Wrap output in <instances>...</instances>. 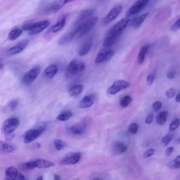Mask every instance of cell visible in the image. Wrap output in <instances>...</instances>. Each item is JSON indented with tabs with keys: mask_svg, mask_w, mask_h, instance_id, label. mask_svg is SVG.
Segmentation results:
<instances>
[{
	"mask_svg": "<svg viewBox=\"0 0 180 180\" xmlns=\"http://www.w3.org/2000/svg\"><path fill=\"white\" fill-rule=\"evenodd\" d=\"M154 152H155V151L153 149H148V150L146 151L145 152L143 157H144V158H149L153 155Z\"/></svg>",
	"mask_w": 180,
	"mask_h": 180,
	"instance_id": "obj_43",
	"label": "cell"
},
{
	"mask_svg": "<svg viewBox=\"0 0 180 180\" xmlns=\"http://www.w3.org/2000/svg\"><path fill=\"white\" fill-rule=\"evenodd\" d=\"M92 42L91 41H89L86 42L81 47L79 51V54L80 56L86 55L88 53L91 48Z\"/></svg>",
	"mask_w": 180,
	"mask_h": 180,
	"instance_id": "obj_30",
	"label": "cell"
},
{
	"mask_svg": "<svg viewBox=\"0 0 180 180\" xmlns=\"http://www.w3.org/2000/svg\"><path fill=\"white\" fill-rule=\"evenodd\" d=\"M113 152L116 154H121L125 152L128 149V146L122 142L117 141L114 142L112 146Z\"/></svg>",
	"mask_w": 180,
	"mask_h": 180,
	"instance_id": "obj_20",
	"label": "cell"
},
{
	"mask_svg": "<svg viewBox=\"0 0 180 180\" xmlns=\"http://www.w3.org/2000/svg\"><path fill=\"white\" fill-rule=\"evenodd\" d=\"M16 149V147L14 145L5 143L1 141L0 142V153L4 154L10 153Z\"/></svg>",
	"mask_w": 180,
	"mask_h": 180,
	"instance_id": "obj_21",
	"label": "cell"
},
{
	"mask_svg": "<svg viewBox=\"0 0 180 180\" xmlns=\"http://www.w3.org/2000/svg\"><path fill=\"white\" fill-rule=\"evenodd\" d=\"M25 177L18 170L14 167L6 168L5 179L7 180H24Z\"/></svg>",
	"mask_w": 180,
	"mask_h": 180,
	"instance_id": "obj_11",
	"label": "cell"
},
{
	"mask_svg": "<svg viewBox=\"0 0 180 180\" xmlns=\"http://www.w3.org/2000/svg\"><path fill=\"white\" fill-rule=\"evenodd\" d=\"M43 179V177L42 176H40L39 177H38L36 179L37 180H42Z\"/></svg>",
	"mask_w": 180,
	"mask_h": 180,
	"instance_id": "obj_54",
	"label": "cell"
},
{
	"mask_svg": "<svg viewBox=\"0 0 180 180\" xmlns=\"http://www.w3.org/2000/svg\"><path fill=\"white\" fill-rule=\"evenodd\" d=\"M58 72V68L56 65L52 64L49 65L44 70V75L48 78H52L54 77Z\"/></svg>",
	"mask_w": 180,
	"mask_h": 180,
	"instance_id": "obj_24",
	"label": "cell"
},
{
	"mask_svg": "<svg viewBox=\"0 0 180 180\" xmlns=\"http://www.w3.org/2000/svg\"><path fill=\"white\" fill-rule=\"evenodd\" d=\"M94 12L92 9L85 10L76 17L73 23V26L77 29L92 18Z\"/></svg>",
	"mask_w": 180,
	"mask_h": 180,
	"instance_id": "obj_6",
	"label": "cell"
},
{
	"mask_svg": "<svg viewBox=\"0 0 180 180\" xmlns=\"http://www.w3.org/2000/svg\"><path fill=\"white\" fill-rule=\"evenodd\" d=\"M114 51L103 49L100 51L97 55L95 62L96 63L106 62L114 56Z\"/></svg>",
	"mask_w": 180,
	"mask_h": 180,
	"instance_id": "obj_12",
	"label": "cell"
},
{
	"mask_svg": "<svg viewBox=\"0 0 180 180\" xmlns=\"http://www.w3.org/2000/svg\"><path fill=\"white\" fill-rule=\"evenodd\" d=\"M54 144L55 149L58 151L62 150L66 146V143L62 140L58 139L54 140Z\"/></svg>",
	"mask_w": 180,
	"mask_h": 180,
	"instance_id": "obj_36",
	"label": "cell"
},
{
	"mask_svg": "<svg viewBox=\"0 0 180 180\" xmlns=\"http://www.w3.org/2000/svg\"><path fill=\"white\" fill-rule=\"evenodd\" d=\"M139 129L138 126L135 123L130 124L128 128V131L133 134H135L138 132Z\"/></svg>",
	"mask_w": 180,
	"mask_h": 180,
	"instance_id": "obj_39",
	"label": "cell"
},
{
	"mask_svg": "<svg viewBox=\"0 0 180 180\" xmlns=\"http://www.w3.org/2000/svg\"><path fill=\"white\" fill-rule=\"evenodd\" d=\"M34 23H29L25 24L22 26V29L25 31H31L34 26Z\"/></svg>",
	"mask_w": 180,
	"mask_h": 180,
	"instance_id": "obj_42",
	"label": "cell"
},
{
	"mask_svg": "<svg viewBox=\"0 0 180 180\" xmlns=\"http://www.w3.org/2000/svg\"><path fill=\"white\" fill-rule=\"evenodd\" d=\"M83 89V86L81 84H78L71 87L68 93L71 96L76 97L82 93Z\"/></svg>",
	"mask_w": 180,
	"mask_h": 180,
	"instance_id": "obj_29",
	"label": "cell"
},
{
	"mask_svg": "<svg viewBox=\"0 0 180 180\" xmlns=\"http://www.w3.org/2000/svg\"><path fill=\"white\" fill-rule=\"evenodd\" d=\"M18 168L20 171H26L33 169L35 168L34 160L26 162H21L19 164Z\"/></svg>",
	"mask_w": 180,
	"mask_h": 180,
	"instance_id": "obj_28",
	"label": "cell"
},
{
	"mask_svg": "<svg viewBox=\"0 0 180 180\" xmlns=\"http://www.w3.org/2000/svg\"><path fill=\"white\" fill-rule=\"evenodd\" d=\"M74 0H55L49 8L50 12L54 13L60 11L67 3L72 2Z\"/></svg>",
	"mask_w": 180,
	"mask_h": 180,
	"instance_id": "obj_18",
	"label": "cell"
},
{
	"mask_svg": "<svg viewBox=\"0 0 180 180\" xmlns=\"http://www.w3.org/2000/svg\"><path fill=\"white\" fill-rule=\"evenodd\" d=\"M176 94V91L174 88H171L169 89L166 93V95L168 98H173Z\"/></svg>",
	"mask_w": 180,
	"mask_h": 180,
	"instance_id": "obj_41",
	"label": "cell"
},
{
	"mask_svg": "<svg viewBox=\"0 0 180 180\" xmlns=\"http://www.w3.org/2000/svg\"><path fill=\"white\" fill-rule=\"evenodd\" d=\"M28 43L29 41L27 39H24L20 41L16 45L7 50V55L12 56L20 53L26 48Z\"/></svg>",
	"mask_w": 180,
	"mask_h": 180,
	"instance_id": "obj_14",
	"label": "cell"
},
{
	"mask_svg": "<svg viewBox=\"0 0 180 180\" xmlns=\"http://www.w3.org/2000/svg\"><path fill=\"white\" fill-rule=\"evenodd\" d=\"M81 157L80 152L70 153L60 160V164L62 165L75 164L80 160Z\"/></svg>",
	"mask_w": 180,
	"mask_h": 180,
	"instance_id": "obj_10",
	"label": "cell"
},
{
	"mask_svg": "<svg viewBox=\"0 0 180 180\" xmlns=\"http://www.w3.org/2000/svg\"><path fill=\"white\" fill-rule=\"evenodd\" d=\"M85 69V65L82 61L77 59L73 60L70 62L67 68L68 74L74 75L83 71Z\"/></svg>",
	"mask_w": 180,
	"mask_h": 180,
	"instance_id": "obj_5",
	"label": "cell"
},
{
	"mask_svg": "<svg viewBox=\"0 0 180 180\" xmlns=\"http://www.w3.org/2000/svg\"><path fill=\"white\" fill-rule=\"evenodd\" d=\"M121 34H111L107 35L103 43L105 47H109L113 44L118 39Z\"/></svg>",
	"mask_w": 180,
	"mask_h": 180,
	"instance_id": "obj_26",
	"label": "cell"
},
{
	"mask_svg": "<svg viewBox=\"0 0 180 180\" xmlns=\"http://www.w3.org/2000/svg\"><path fill=\"white\" fill-rule=\"evenodd\" d=\"M77 34L76 31H75L73 32L67 33L65 35L62 37L58 42V44L60 46H64L71 42L74 39Z\"/></svg>",
	"mask_w": 180,
	"mask_h": 180,
	"instance_id": "obj_23",
	"label": "cell"
},
{
	"mask_svg": "<svg viewBox=\"0 0 180 180\" xmlns=\"http://www.w3.org/2000/svg\"><path fill=\"white\" fill-rule=\"evenodd\" d=\"M130 20V19L128 17L122 19L108 30L107 35L122 34V31L128 25Z\"/></svg>",
	"mask_w": 180,
	"mask_h": 180,
	"instance_id": "obj_7",
	"label": "cell"
},
{
	"mask_svg": "<svg viewBox=\"0 0 180 180\" xmlns=\"http://www.w3.org/2000/svg\"><path fill=\"white\" fill-rule=\"evenodd\" d=\"M177 142L178 143L180 144V137H179L177 140Z\"/></svg>",
	"mask_w": 180,
	"mask_h": 180,
	"instance_id": "obj_55",
	"label": "cell"
},
{
	"mask_svg": "<svg viewBox=\"0 0 180 180\" xmlns=\"http://www.w3.org/2000/svg\"><path fill=\"white\" fill-rule=\"evenodd\" d=\"M180 29V19L172 25L170 30L173 31H176Z\"/></svg>",
	"mask_w": 180,
	"mask_h": 180,
	"instance_id": "obj_44",
	"label": "cell"
},
{
	"mask_svg": "<svg viewBox=\"0 0 180 180\" xmlns=\"http://www.w3.org/2000/svg\"><path fill=\"white\" fill-rule=\"evenodd\" d=\"M35 168H50L55 165L54 162L43 159L34 160Z\"/></svg>",
	"mask_w": 180,
	"mask_h": 180,
	"instance_id": "obj_22",
	"label": "cell"
},
{
	"mask_svg": "<svg viewBox=\"0 0 180 180\" xmlns=\"http://www.w3.org/2000/svg\"><path fill=\"white\" fill-rule=\"evenodd\" d=\"M132 101L131 97L128 95L124 96L120 101V104L122 107L126 108L128 106Z\"/></svg>",
	"mask_w": 180,
	"mask_h": 180,
	"instance_id": "obj_37",
	"label": "cell"
},
{
	"mask_svg": "<svg viewBox=\"0 0 180 180\" xmlns=\"http://www.w3.org/2000/svg\"><path fill=\"white\" fill-rule=\"evenodd\" d=\"M162 106V103L159 101H156L153 105V107L155 110H158L161 108Z\"/></svg>",
	"mask_w": 180,
	"mask_h": 180,
	"instance_id": "obj_46",
	"label": "cell"
},
{
	"mask_svg": "<svg viewBox=\"0 0 180 180\" xmlns=\"http://www.w3.org/2000/svg\"><path fill=\"white\" fill-rule=\"evenodd\" d=\"M149 0H138L127 11L126 16L127 17L138 14L147 5Z\"/></svg>",
	"mask_w": 180,
	"mask_h": 180,
	"instance_id": "obj_8",
	"label": "cell"
},
{
	"mask_svg": "<svg viewBox=\"0 0 180 180\" xmlns=\"http://www.w3.org/2000/svg\"><path fill=\"white\" fill-rule=\"evenodd\" d=\"M174 135L173 134H169L166 135L162 138V145L164 146H166L168 145L169 143L171 141V140L173 139Z\"/></svg>",
	"mask_w": 180,
	"mask_h": 180,
	"instance_id": "obj_38",
	"label": "cell"
},
{
	"mask_svg": "<svg viewBox=\"0 0 180 180\" xmlns=\"http://www.w3.org/2000/svg\"><path fill=\"white\" fill-rule=\"evenodd\" d=\"M154 115L153 113H151L149 115L148 117L146 119L145 122L147 124H150L152 123Z\"/></svg>",
	"mask_w": 180,
	"mask_h": 180,
	"instance_id": "obj_49",
	"label": "cell"
},
{
	"mask_svg": "<svg viewBox=\"0 0 180 180\" xmlns=\"http://www.w3.org/2000/svg\"><path fill=\"white\" fill-rule=\"evenodd\" d=\"M154 78H155V76L154 74L149 75L147 78V82L148 84L149 85H151V84H152L154 82Z\"/></svg>",
	"mask_w": 180,
	"mask_h": 180,
	"instance_id": "obj_45",
	"label": "cell"
},
{
	"mask_svg": "<svg viewBox=\"0 0 180 180\" xmlns=\"http://www.w3.org/2000/svg\"><path fill=\"white\" fill-rule=\"evenodd\" d=\"M95 101V96L93 95H88L84 97L79 102L78 107L81 108H87L90 107Z\"/></svg>",
	"mask_w": 180,
	"mask_h": 180,
	"instance_id": "obj_19",
	"label": "cell"
},
{
	"mask_svg": "<svg viewBox=\"0 0 180 180\" xmlns=\"http://www.w3.org/2000/svg\"><path fill=\"white\" fill-rule=\"evenodd\" d=\"M149 47V45H145L143 46L140 50L138 56V61L139 64H142L144 62L145 59V54L147 52Z\"/></svg>",
	"mask_w": 180,
	"mask_h": 180,
	"instance_id": "obj_32",
	"label": "cell"
},
{
	"mask_svg": "<svg viewBox=\"0 0 180 180\" xmlns=\"http://www.w3.org/2000/svg\"><path fill=\"white\" fill-rule=\"evenodd\" d=\"M86 128V124L84 122L76 124L67 127V130L71 134L80 135L84 133Z\"/></svg>",
	"mask_w": 180,
	"mask_h": 180,
	"instance_id": "obj_16",
	"label": "cell"
},
{
	"mask_svg": "<svg viewBox=\"0 0 180 180\" xmlns=\"http://www.w3.org/2000/svg\"><path fill=\"white\" fill-rule=\"evenodd\" d=\"M68 16L67 14H65L62 17L59 21L55 24L52 25L49 29L48 33H56L59 31L65 26L66 22L67 17Z\"/></svg>",
	"mask_w": 180,
	"mask_h": 180,
	"instance_id": "obj_17",
	"label": "cell"
},
{
	"mask_svg": "<svg viewBox=\"0 0 180 180\" xmlns=\"http://www.w3.org/2000/svg\"><path fill=\"white\" fill-rule=\"evenodd\" d=\"M41 71L39 66L33 67L23 75L22 79V83L26 86L30 85L39 76Z\"/></svg>",
	"mask_w": 180,
	"mask_h": 180,
	"instance_id": "obj_2",
	"label": "cell"
},
{
	"mask_svg": "<svg viewBox=\"0 0 180 180\" xmlns=\"http://www.w3.org/2000/svg\"><path fill=\"white\" fill-rule=\"evenodd\" d=\"M15 134L13 133L5 135V141H11L15 138Z\"/></svg>",
	"mask_w": 180,
	"mask_h": 180,
	"instance_id": "obj_47",
	"label": "cell"
},
{
	"mask_svg": "<svg viewBox=\"0 0 180 180\" xmlns=\"http://www.w3.org/2000/svg\"><path fill=\"white\" fill-rule=\"evenodd\" d=\"M168 111H164L159 113L157 117V122L159 125H162L164 124L168 117Z\"/></svg>",
	"mask_w": 180,
	"mask_h": 180,
	"instance_id": "obj_33",
	"label": "cell"
},
{
	"mask_svg": "<svg viewBox=\"0 0 180 180\" xmlns=\"http://www.w3.org/2000/svg\"><path fill=\"white\" fill-rule=\"evenodd\" d=\"M34 146L35 147H36V148H39L41 147V144H39V143H35Z\"/></svg>",
	"mask_w": 180,
	"mask_h": 180,
	"instance_id": "obj_52",
	"label": "cell"
},
{
	"mask_svg": "<svg viewBox=\"0 0 180 180\" xmlns=\"http://www.w3.org/2000/svg\"><path fill=\"white\" fill-rule=\"evenodd\" d=\"M46 126H39L37 128L27 131L23 135V141L25 144H28L34 141L43 133Z\"/></svg>",
	"mask_w": 180,
	"mask_h": 180,
	"instance_id": "obj_4",
	"label": "cell"
},
{
	"mask_svg": "<svg viewBox=\"0 0 180 180\" xmlns=\"http://www.w3.org/2000/svg\"><path fill=\"white\" fill-rule=\"evenodd\" d=\"M54 178H55V180H60V176H59L58 175H55V176H54Z\"/></svg>",
	"mask_w": 180,
	"mask_h": 180,
	"instance_id": "obj_53",
	"label": "cell"
},
{
	"mask_svg": "<svg viewBox=\"0 0 180 180\" xmlns=\"http://www.w3.org/2000/svg\"><path fill=\"white\" fill-rule=\"evenodd\" d=\"M176 73L175 71H170L168 73L167 75V77L168 79H174L176 75Z\"/></svg>",
	"mask_w": 180,
	"mask_h": 180,
	"instance_id": "obj_48",
	"label": "cell"
},
{
	"mask_svg": "<svg viewBox=\"0 0 180 180\" xmlns=\"http://www.w3.org/2000/svg\"><path fill=\"white\" fill-rule=\"evenodd\" d=\"M3 68V64L1 63V65H0V68H1V69Z\"/></svg>",
	"mask_w": 180,
	"mask_h": 180,
	"instance_id": "obj_56",
	"label": "cell"
},
{
	"mask_svg": "<svg viewBox=\"0 0 180 180\" xmlns=\"http://www.w3.org/2000/svg\"><path fill=\"white\" fill-rule=\"evenodd\" d=\"M176 102H180V93H179V94H178V95L176 97Z\"/></svg>",
	"mask_w": 180,
	"mask_h": 180,
	"instance_id": "obj_51",
	"label": "cell"
},
{
	"mask_svg": "<svg viewBox=\"0 0 180 180\" xmlns=\"http://www.w3.org/2000/svg\"><path fill=\"white\" fill-rule=\"evenodd\" d=\"M130 84L127 81L124 80L116 81L108 89L107 92L110 95H115L120 91L128 88Z\"/></svg>",
	"mask_w": 180,
	"mask_h": 180,
	"instance_id": "obj_9",
	"label": "cell"
},
{
	"mask_svg": "<svg viewBox=\"0 0 180 180\" xmlns=\"http://www.w3.org/2000/svg\"><path fill=\"white\" fill-rule=\"evenodd\" d=\"M72 115V113L71 111H64L59 114L56 119L60 121H66L69 119Z\"/></svg>",
	"mask_w": 180,
	"mask_h": 180,
	"instance_id": "obj_34",
	"label": "cell"
},
{
	"mask_svg": "<svg viewBox=\"0 0 180 180\" xmlns=\"http://www.w3.org/2000/svg\"><path fill=\"white\" fill-rule=\"evenodd\" d=\"M180 123L179 119H175L170 125L169 130L170 131H174L179 126Z\"/></svg>",
	"mask_w": 180,
	"mask_h": 180,
	"instance_id": "obj_40",
	"label": "cell"
},
{
	"mask_svg": "<svg viewBox=\"0 0 180 180\" xmlns=\"http://www.w3.org/2000/svg\"><path fill=\"white\" fill-rule=\"evenodd\" d=\"M50 24V22L47 20H43L34 23L33 29L30 31L29 35L30 36L39 34L47 28Z\"/></svg>",
	"mask_w": 180,
	"mask_h": 180,
	"instance_id": "obj_13",
	"label": "cell"
},
{
	"mask_svg": "<svg viewBox=\"0 0 180 180\" xmlns=\"http://www.w3.org/2000/svg\"><path fill=\"white\" fill-rule=\"evenodd\" d=\"M98 20V17L95 16L92 17L84 24L76 29L75 31L79 38L83 37L86 35L96 24Z\"/></svg>",
	"mask_w": 180,
	"mask_h": 180,
	"instance_id": "obj_1",
	"label": "cell"
},
{
	"mask_svg": "<svg viewBox=\"0 0 180 180\" xmlns=\"http://www.w3.org/2000/svg\"><path fill=\"white\" fill-rule=\"evenodd\" d=\"M18 99H14L11 100L3 109V112L7 113L15 110L19 104Z\"/></svg>",
	"mask_w": 180,
	"mask_h": 180,
	"instance_id": "obj_27",
	"label": "cell"
},
{
	"mask_svg": "<svg viewBox=\"0 0 180 180\" xmlns=\"http://www.w3.org/2000/svg\"><path fill=\"white\" fill-rule=\"evenodd\" d=\"M20 122L17 118H14L4 121L1 127V132L5 135L12 133L18 127Z\"/></svg>",
	"mask_w": 180,
	"mask_h": 180,
	"instance_id": "obj_3",
	"label": "cell"
},
{
	"mask_svg": "<svg viewBox=\"0 0 180 180\" xmlns=\"http://www.w3.org/2000/svg\"><path fill=\"white\" fill-rule=\"evenodd\" d=\"M22 33V31L19 28H15L13 29L9 33L8 39L9 40L14 41L19 37Z\"/></svg>",
	"mask_w": 180,
	"mask_h": 180,
	"instance_id": "obj_31",
	"label": "cell"
},
{
	"mask_svg": "<svg viewBox=\"0 0 180 180\" xmlns=\"http://www.w3.org/2000/svg\"><path fill=\"white\" fill-rule=\"evenodd\" d=\"M174 148L173 147H168L165 151V155L166 156H169L173 152Z\"/></svg>",
	"mask_w": 180,
	"mask_h": 180,
	"instance_id": "obj_50",
	"label": "cell"
},
{
	"mask_svg": "<svg viewBox=\"0 0 180 180\" xmlns=\"http://www.w3.org/2000/svg\"><path fill=\"white\" fill-rule=\"evenodd\" d=\"M168 168L171 169H177L180 168V156L177 157L172 161L168 163Z\"/></svg>",
	"mask_w": 180,
	"mask_h": 180,
	"instance_id": "obj_35",
	"label": "cell"
},
{
	"mask_svg": "<svg viewBox=\"0 0 180 180\" xmlns=\"http://www.w3.org/2000/svg\"><path fill=\"white\" fill-rule=\"evenodd\" d=\"M122 10V6L118 5L111 10L103 20V23L105 25L108 24L113 21L119 16Z\"/></svg>",
	"mask_w": 180,
	"mask_h": 180,
	"instance_id": "obj_15",
	"label": "cell"
},
{
	"mask_svg": "<svg viewBox=\"0 0 180 180\" xmlns=\"http://www.w3.org/2000/svg\"><path fill=\"white\" fill-rule=\"evenodd\" d=\"M149 12L146 13L140 16L135 18L132 22V26L135 29L139 28L149 15Z\"/></svg>",
	"mask_w": 180,
	"mask_h": 180,
	"instance_id": "obj_25",
	"label": "cell"
}]
</instances>
